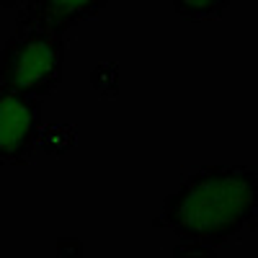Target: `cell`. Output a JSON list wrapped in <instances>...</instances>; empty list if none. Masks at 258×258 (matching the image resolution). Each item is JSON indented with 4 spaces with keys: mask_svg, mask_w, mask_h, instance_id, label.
I'll return each mask as SVG.
<instances>
[{
    "mask_svg": "<svg viewBox=\"0 0 258 258\" xmlns=\"http://www.w3.org/2000/svg\"><path fill=\"white\" fill-rule=\"evenodd\" d=\"M258 222V173L255 165H202L194 168L168 194L155 227L170 230L181 243L209 250L230 243Z\"/></svg>",
    "mask_w": 258,
    "mask_h": 258,
    "instance_id": "1",
    "label": "cell"
},
{
    "mask_svg": "<svg viewBox=\"0 0 258 258\" xmlns=\"http://www.w3.org/2000/svg\"><path fill=\"white\" fill-rule=\"evenodd\" d=\"M62 70V34L34 26H16V34L0 49V88L3 91L41 101L59 88Z\"/></svg>",
    "mask_w": 258,
    "mask_h": 258,
    "instance_id": "2",
    "label": "cell"
},
{
    "mask_svg": "<svg viewBox=\"0 0 258 258\" xmlns=\"http://www.w3.org/2000/svg\"><path fill=\"white\" fill-rule=\"evenodd\" d=\"M41 137V101L0 88V165H26Z\"/></svg>",
    "mask_w": 258,
    "mask_h": 258,
    "instance_id": "3",
    "label": "cell"
},
{
    "mask_svg": "<svg viewBox=\"0 0 258 258\" xmlns=\"http://www.w3.org/2000/svg\"><path fill=\"white\" fill-rule=\"evenodd\" d=\"M106 8V0H26L16 8V26L47 29L54 34H68Z\"/></svg>",
    "mask_w": 258,
    "mask_h": 258,
    "instance_id": "4",
    "label": "cell"
},
{
    "mask_svg": "<svg viewBox=\"0 0 258 258\" xmlns=\"http://www.w3.org/2000/svg\"><path fill=\"white\" fill-rule=\"evenodd\" d=\"M235 0H173V11L186 21H214L225 16Z\"/></svg>",
    "mask_w": 258,
    "mask_h": 258,
    "instance_id": "5",
    "label": "cell"
},
{
    "mask_svg": "<svg viewBox=\"0 0 258 258\" xmlns=\"http://www.w3.org/2000/svg\"><path fill=\"white\" fill-rule=\"evenodd\" d=\"M21 3H26V0H0V6H3V8H11V11L21 8Z\"/></svg>",
    "mask_w": 258,
    "mask_h": 258,
    "instance_id": "6",
    "label": "cell"
}]
</instances>
